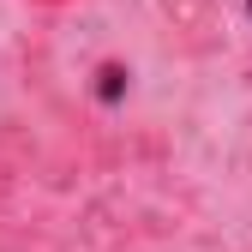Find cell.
Listing matches in <instances>:
<instances>
[{
  "mask_svg": "<svg viewBox=\"0 0 252 252\" xmlns=\"http://www.w3.org/2000/svg\"><path fill=\"white\" fill-rule=\"evenodd\" d=\"M246 18H252V0H246Z\"/></svg>",
  "mask_w": 252,
  "mask_h": 252,
  "instance_id": "2",
  "label": "cell"
},
{
  "mask_svg": "<svg viewBox=\"0 0 252 252\" xmlns=\"http://www.w3.org/2000/svg\"><path fill=\"white\" fill-rule=\"evenodd\" d=\"M126 78H132V72H126L120 60H102V66H96V102H108V108H114V102L126 96Z\"/></svg>",
  "mask_w": 252,
  "mask_h": 252,
  "instance_id": "1",
  "label": "cell"
}]
</instances>
